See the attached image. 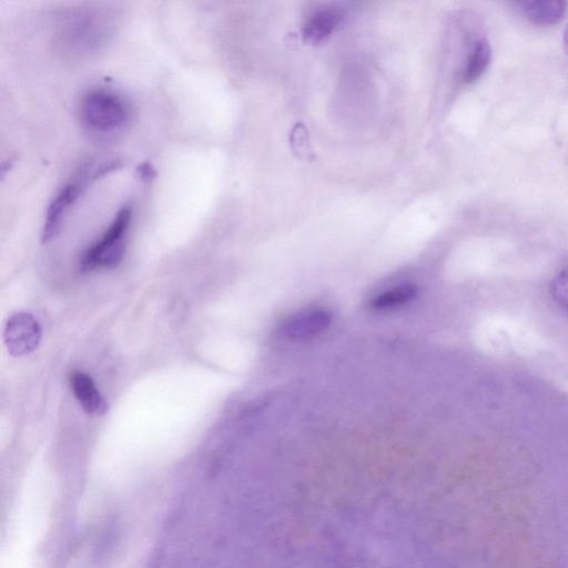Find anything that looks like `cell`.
Masks as SVG:
<instances>
[{
	"label": "cell",
	"mask_w": 568,
	"mask_h": 568,
	"mask_svg": "<svg viewBox=\"0 0 568 568\" xmlns=\"http://www.w3.org/2000/svg\"><path fill=\"white\" fill-rule=\"evenodd\" d=\"M70 387L86 413L100 417L108 412V402L101 395L90 375L81 371L74 372L70 375Z\"/></svg>",
	"instance_id": "8992f818"
},
{
	"label": "cell",
	"mask_w": 568,
	"mask_h": 568,
	"mask_svg": "<svg viewBox=\"0 0 568 568\" xmlns=\"http://www.w3.org/2000/svg\"><path fill=\"white\" fill-rule=\"evenodd\" d=\"M81 189H83V185L80 182H69L57 192L53 201L50 202L43 228L42 241L44 243L53 240L58 235L67 213L79 198Z\"/></svg>",
	"instance_id": "5b68a950"
},
{
	"label": "cell",
	"mask_w": 568,
	"mask_h": 568,
	"mask_svg": "<svg viewBox=\"0 0 568 568\" xmlns=\"http://www.w3.org/2000/svg\"><path fill=\"white\" fill-rule=\"evenodd\" d=\"M417 294L418 289L413 284H402L375 297L371 301V308L378 311L397 309L408 304Z\"/></svg>",
	"instance_id": "30bf717a"
},
{
	"label": "cell",
	"mask_w": 568,
	"mask_h": 568,
	"mask_svg": "<svg viewBox=\"0 0 568 568\" xmlns=\"http://www.w3.org/2000/svg\"><path fill=\"white\" fill-rule=\"evenodd\" d=\"M79 116L89 130L107 134L127 125L131 110L124 97L114 91L94 89L81 97Z\"/></svg>",
	"instance_id": "6da1fadb"
},
{
	"label": "cell",
	"mask_w": 568,
	"mask_h": 568,
	"mask_svg": "<svg viewBox=\"0 0 568 568\" xmlns=\"http://www.w3.org/2000/svg\"><path fill=\"white\" fill-rule=\"evenodd\" d=\"M563 46H564V50H565L566 55H568V25L565 29L564 36H563Z\"/></svg>",
	"instance_id": "4fadbf2b"
},
{
	"label": "cell",
	"mask_w": 568,
	"mask_h": 568,
	"mask_svg": "<svg viewBox=\"0 0 568 568\" xmlns=\"http://www.w3.org/2000/svg\"><path fill=\"white\" fill-rule=\"evenodd\" d=\"M5 346L15 358L26 357L39 347L42 341V328L32 314L18 312L6 323L4 330Z\"/></svg>",
	"instance_id": "3957f363"
},
{
	"label": "cell",
	"mask_w": 568,
	"mask_h": 568,
	"mask_svg": "<svg viewBox=\"0 0 568 568\" xmlns=\"http://www.w3.org/2000/svg\"><path fill=\"white\" fill-rule=\"evenodd\" d=\"M131 219H133V206L127 204L121 207L103 237L85 252L81 260L83 270L116 269L121 265L125 257L126 238Z\"/></svg>",
	"instance_id": "7a4b0ae2"
},
{
	"label": "cell",
	"mask_w": 568,
	"mask_h": 568,
	"mask_svg": "<svg viewBox=\"0 0 568 568\" xmlns=\"http://www.w3.org/2000/svg\"><path fill=\"white\" fill-rule=\"evenodd\" d=\"M517 6L530 23L546 27L559 24L567 8L562 0H524Z\"/></svg>",
	"instance_id": "52a82bcc"
},
{
	"label": "cell",
	"mask_w": 568,
	"mask_h": 568,
	"mask_svg": "<svg viewBox=\"0 0 568 568\" xmlns=\"http://www.w3.org/2000/svg\"><path fill=\"white\" fill-rule=\"evenodd\" d=\"M492 56L488 39H480L474 44L464 69L463 78L466 84H474L482 78L491 65Z\"/></svg>",
	"instance_id": "9c48e42d"
},
{
	"label": "cell",
	"mask_w": 568,
	"mask_h": 568,
	"mask_svg": "<svg viewBox=\"0 0 568 568\" xmlns=\"http://www.w3.org/2000/svg\"><path fill=\"white\" fill-rule=\"evenodd\" d=\"M139 172L142 179H150L154 176V169H152L148 164L142 165Z\"/></svg>",
	"instance_id": "7c38bea8"
},
{
	"label": "cell",
	"mask_w": 568,
	"mask_h": 568,
	"mask_svg": "<svg viewBox=\"0 0 568 568\" xmlns=\"http://www.w3.org/2000/svg\"><path fill=\"white\" fill-rule=\"evenodd\" d=\"M343 13L337 8L322 9L304 26L303 36L311 44H319L329 38L339 27Z\"/></svg>",
	"instance_id": "ba28073f"
},
{
	"label": "cell",
	"mask_w": 568,
	"mask_h": 568,
	"mask_svg": "<svg viewBox=\"0 0 568 568\" xmlns=\"http://www.w3.org/2000/svg\"><path fill=\"white\" fill-rule=\"evenodd\" d=\"M552 294L557 304L568 313V269L554 279Z\"/></svg>",
	"instance_id": "8fae6325"
},
{
	"label": "cell",
	"mask_w": 568,
	"mask_h": 568,
	"mask_svg": "<svg viewBox=\"0 0 568 568\" xmlns=\"http://www.w3.org/2000/svg\"><path fill=\"white\" fill-rule=\"evenodd\" d=\"M332 321L326 310H309L296 314L282 323L280 336L291 341H303L326 331Z\"/></svg>",
	"instance_id": "277c9868"
}]
</instances>
